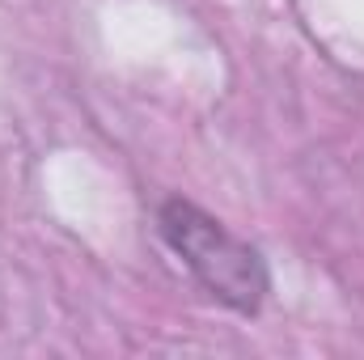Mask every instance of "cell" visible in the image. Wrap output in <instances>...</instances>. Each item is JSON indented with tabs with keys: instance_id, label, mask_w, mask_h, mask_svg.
Masks as SVG:
<instances>
[{
	"instance_id": "6da1fadb",
	"label": "cell",
	"mask_w": 364,
	"mask_h": 360,
	"mask_svg": "<svg viewBox=\"0 0 364 360\" xmlns=\"http://www.w3.org/2000/svg\"><path fill=\"white\" fill-rule=\"evenodd\" d=\"M161 233L174 246L186 268L203 280V288L212 297H220L233 309H259L263 292H267V268L259 259V250H250L246 242H237L220 221H212L208 212L170 199L161 208Z\"/></svg>"
}]
</instances>
